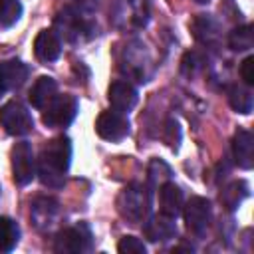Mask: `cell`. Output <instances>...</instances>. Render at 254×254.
<instances>
[{"label":"cell","instance_id":"obj_8","mask_svg":"<svg viewBox=\"0 0 254 254\" xmlns=\"http://www.w3.org/2000/svg\"><path fill=\"white\" fill-rule=\"evenodd\" d=\"M183 216H185V222H187V228L200 236L208 224H210V216H212V206H210V200L204 198V196H192L189 198L187 204H183Z\"/></svg>","mask_w":254,"mask_h":254},{"label":"cell","instance_id":"obj_24","mask_svg":"<svg viewBox=\"0 0 254 254\" xmlns=\"http://www.w3.org/2000/svg\"><path fill=\"white\" fill-rule=\"evenodd\" d=\"M169 177H171V169H169L163 161L153 159L151 165H149V181H151V185H153V187L163 185V183H167Z\"/></svg>","mask_w":254,"mask_h":254},{"label":"cell","instance_id":"obj_17","mask_svg":"<svg viewBox=\"0 0 254 254\" xmlns=\"http://www.w3.org/2000/svg\"><path fill=\"white\" fill-rule=\"evenodd\" d=\"M0 73L4 77V83H6V89H16L20 87L26 79H28V73H30V67L20 62V60H8V62H2L0 64Z\"/></svg>","mask_w":254,"mask_h":254},{"label":"cell","instance_id":"obj_30","mask_svg":"<svg viewBox=\"0 0 254 254\" xmlns=\"http://www.w3.org/2000/svg\"><path fill=\"white\" fill-rule=\"evenodd\" d=\"M194 2H198V4H208L210 0H194Z\"/></svg>","mask_w":254,"mask_h":254},{"label":"cell","instance_id":"obj_18","mask_svg":"<svg viewBox=\"0 0 254 254\" xmlns=\"http://www.w3.org/2000/svg\"><path fill=\"white\" fill-rule=\"evenodd\" d=\"M192 34H194V38H196L198 42L210 46V44H214L216 38H218V24H216L210 16L200 14V16L194 18V22H192Z\"/></svg>","mask_w":254,"mask_h":254},{"label":"cell","instance_id":"obj_20","mask_svg":"<svg viewBox=\"0 0 254 254\" xmlns=\"http://www.w3.org/2000/svg\"><path fill=\"white\" fill-rule=\"evenodd\" d=\"M18 240H20L18 224L12 218H8V216H0V252L14 250Z\"/></svg>","mask_w":254,"mask_h":254},{"label":"cell","instance_id":"obj_9","mask_svg":"<svg viewBox=\"0 0 254 254\" xmlns=\"http://www.w3.org/2000/svg\"><path fill=\"white\" fill-rule=\"evenodd\" d=\"M95 133L111 143L123 141L129 135V119L119 111H103L95 121Z\"/></svg>","mask_w":254,"mask_h":254},{"label":"cell","instance_id":"obj_26","mask_svg":"<svg viewBox=\"0 0 254 254\" xmlns=\"http://www.w3.org/2000/svg\"><path fill=\"white\" fill-rule=\"evenodd\" d=\"M202 58L196 54V52H189L185 58H183V71L187 73V75H192L198 67H202Z\"/></svg>","mask_w":254,"mask_h":254},{"label":"cell","instance_id":"obj_25","mask_svg":"<svg viewBox=\"0 0 254 254\" xmlns=\"http://www.w3.org/2000/svg\"><path fill=\"white\" fill-rule=\"evenodd\" d=\"M117 250L121 254H145V244L135 236H123L117 244Z\"/></svg>","mask_w":254,"mask_h":254},{"label":"cell","instance_id":"obj_28","mask_svg":"<svg viewBox=\"0 0 254 254\" xmlns=\"http://www.w3.org/2000/svg\"><path fill=\"white\" fill-rule=\"evenodd\" d=\"M77 2H79V6L85 8V10H91V8L97 4V0H77Z\"/></svg>","mask_w":254,"mask_h":254},{"label":"cell","instance_id":"obj_23","mask_svg":"<svg viewBox=\"0 0 254 254\" xmlns=\"http://www.w3.org/2000/svg\"><path fill=\"white\" fill-rule=\"evenodd\" d=\"M20 16H22L20 0H0V26L10 28L20 20Z\"/></svg>","mask_w":254,"mask_h":254},{"label":"cell","instance_id":"obj_2","mask_svg":"<svg viewBox=\"0 0 254 254\" xmlns=\"http://www.w3.org/2000/svg\"><path fill=\"white\" fill-rule=\"evenodd\" d=\"M54 32L60 36V40L69 42V44H77V42L91 38L93 26L89 24V20H85L81 16L79 10L65 6L64 10L58 12V16L54 20Z\"/></svg>","mask_w":254,"mask_h":254},{"label":"cell","instance_id":"obj_1","mask_svg":"<svg viewBox=\"0 0 254 254\" xmlns=\"http://www.w3.org/2000/svg\"><path fill=\"white\" fill-rule=\"evenodd\" d=\"M69 161H71V141L65 135L48 141L36 163V175L40 177L42 185L50 189H62L65 183Z\"/></svg>","mask_w":254,"mask_h":254},{"label":"cell","instance_id":"obj_16","mask_svg":"<svg viewBox=\"0 0 254 254\" xmlns=\"http://www.w3.org/2000/svg\"><path fill=\"white\" fill-rule=\"evenodd\" d=\"M143 232L151 242L169 240L177 234V224H175V218H169L165 214H157V216H151L143 224Z\"/></svg>","mask_w":254,"mask_h":254},{"label":"cell","instance_id":"obj_3","mask_svg":"<svg viewBox=\"0 0 254 254\" xmlns=\"http://www.w3.org/2000/svg\"><path fill=\"white\" fill-rule=\"evenodd\" d=\"M117 210L119 214L129 220L131 224L143 222L151 210V196L149 190L141 185H129L125 187L117 196Z\"/></svg>","mask_w":254,"mask_h":254},{"label":"cell","instance_id":"obj_21","mask_svg":"<svg viewBox=\"0 0 254 254\" xmlns=\"http://www.w3.org/2000/svg\"><path fill=\"white\" fill-rule=\"evenodd\" d=\"M246 196H248V183H246V181H234V183H230V185L222 190V194H220V198H222V202H224V206H226L228 210L238 208V204H240Z\"/></svg>","mask_w":254,"mask_h":254},{"label":"cell","instance_id":"obj_13","mask_svg":"<svg viewBox=\"0 0 254 254\" xmlns=\"http://www.w3.org/2000/svg\"><path fill=\"white\" fill-rule=\"evenodd\" d=\"M34 52L40 62H56L62 54V40L54 30H42L34 40Z\"/></svg>","mask_w":254,"mask_h":254},{"label":"cell","instance_id":"obj_10","mask_svg":"<svg viewBox=\"0 0 254 254\" xmlns=\"http://www.w3.org/2000/svg\"><path fill=\"white\" fill-rule=\"evenodd\" d=\"M107 99L111 107L119 113H129L137 105V89L127 81H113L107 89Z\"/></svg>","mask_w":254,"mask_h":254},{"label":"cell","instance_id":"obj_27","mask_svg":"<svg viewBox=\"0 0 254 254\" xmlns=\"http://www.w3.org/2000/svg\"><path fill=\"white\" fill-rule=\"evenodd\" d=\"M240 77L246 85H254V56H248L240 65Z\"/></svg>","mask_w":254,"mask_h":254},{"label":"cell","instance_id":"obj_5","mask_svg":"<svg viewBox=\"0 0 254 254\" xmlns=\"http://www.w3.org/2000/svg\"><path fill=\"white\" fill-rule=\"evenodd\" d=\"M0 125L4 127V131L8 135L22 137L34 129V119L26 105L12 99V101L4 103L0 109Z\"/></svg>","mask_w":254,"mask_h":254},{"label":"cell","instance_id":"obj_29","mask_svg":"<svg viewBox=\"0 0 254 254\" xmlns=\"http://www.w3.org/2000/svg\"><path fill=\"white\" fill-rule=\"evenodd\" d=\"M4 91H6V83H4V77H2V73H0V97H2Z\"/></svg>","mask_w":254,"mask_h":254},{"label":"cell","instance_id":"obj_19","mask_svg":"<svg viewBox=\"0 0 254 254\" xmlns=\"http://www.w3.org/2000/svg\"><path fill=\"white\" fill-rule=\"evenodd\" d=\"M228 101L236 113L248 115L252 111V91L244 85H238V83L230 85L228 87Z\"/></svg>","mask_w":254,"mask_h":254},{"label":"cell","instance_id":"obj_15","mask_svg":"<svg viewBox=\"0 0 254 254\" xmlns=\"http://www.w3.org/2000/svg\"><path fill=\"white\" fill-rule=\"evenodd\" d=\"M58 95V83L54 77L50 75H42L34 81V85L30 87V93H28V99L32 103V107L36 109H44L54 97Z\"/></svg>","mask_w":254,"mask_h":254},{"label":"cell","instance_id":"obj_4","mask_svg":"<svg viewBox=\"0 0 254 254\" xmlns=\"http://www.w3.org/2000/svg\"><path fill=\"white\" fill-rule=\"evenodd\" d=\"M87 250H91V230L83 222L60 230L54 240V252L60 254H81Z\"/></svg>","mask_w":254,"mask_h":254},{"label":"cell","instance_id":"obj_12","mask_svg":"<svg viewBox=\"0 0 254 254\" xmlns=\"http://www.w3.org/2000/svg\"><path fill=\"white\" fill-rule=\"evenodd\" d=\"M232 155L240 169L248 171L254 165V135L246 129H238L232 139Z\"/></svg>","mask_w":254,"mask_h":254},{"label":"cell","instance_id":"obj_14","mask_svg":"<svg viewBox=\"0 0 254 254\" xmlns=\"http://www.w3.org/2000/svg\"><path fill=\"white\" fill-rule=\"evenodd\" d=\"M58 214H60V206L54 198L42 196V198H36L32 204V220L42 230L52 228L58 220Z\"/></svg>","mask_w":254,"mask_h":254},{"label":"cell","instance_id":"obj_22","mask_svg":"<svg viewBox=\"0 0 254 254\" xmlns=\"http://www.w3.org/2000/svg\"><path fill=\"white\" fill-rule=\"evenodd\" d=\"M228 46L234 50V52H244V50H250L254 46V32H252V26L250 24H244V26H238L230 32L228 36Z\"/></svg>","mask_w":254,"mask_h":254},{"label":"cell","instance_id":"obj_6","mask_svg":"<svg viewBox=\"0 0 254 254\" xmlns=\"http://www.w3.org/2000/svg\"><path fill=\"white\" fill-rule=\"evenodd\" d=\"M79 103L73 95L64 93V95H56L46 107H44V115L42 121L48 127H67L75 115H77Z\"/></svg>","mask_w":254,"mask_h":254},{"label":"cell","instance_id":"obj_7","mask_svg":"<svg viewBox=\"0 0 254 254\" xmlns=\"http://www.w3.org/2000/svg\"><path fill=\"white\" fill-rule=\"evenodd\" d=\"M12 175L20 187H26L36 177L34 149L28 141H20L12 147Z\"/></svg>","mask_w":254,"mask_h":254},{"label":"cell","instance_id":"obj_11","mask_svg":"<svg viewBox=\"0 0 254 254\" xmlns=\"http://www.w3.org/2000/svg\"><path fill=\"white\" fill-rule=\"evenodd\" d=\"M183 204H185V198H183V190L179 185L167 181L161 185L159 189V206H161V214L169 216V218H175L183 212Z\"/></svg>","mask_w":254,"mask_h":254}]
</instances>
